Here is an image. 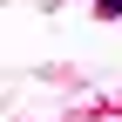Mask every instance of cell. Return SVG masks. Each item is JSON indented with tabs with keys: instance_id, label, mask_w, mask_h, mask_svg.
I'll return each mask as SVG.
<instances>
[{
	"instance_id": "6da1fadb",
	"label": "cell",
	"mask_w": 122,
	"mask_h": 122,
	"mask_svg": "<svg viewBox=\"0 0 122 122\" xmlns=\"http://www.w3.org/2000/svg\"><path fill=\"white\" fill-rule=\"evenodd\" d=\"M95 14H102V20H115V14H122V0H95Z\"/></svg>"
}]
</instances>
